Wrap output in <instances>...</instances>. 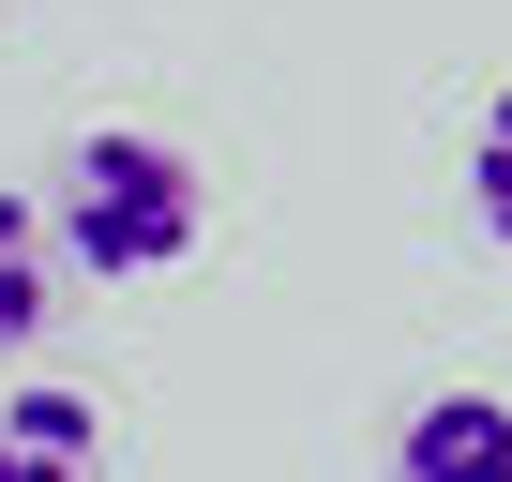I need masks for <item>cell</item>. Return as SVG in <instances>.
<instances>
[{"instance_id":"6da1fadb","label":"cell","mask_w":512,"mask_h":482,"mask_svg":"<svg viewBox=\"0 0 512 482\" xmlns=\"http://www.w3.org/2000/svg\"><path fill=\"white\" fill-rule=\"evenodd\" d=\"M196 226H211L196 151L151 136V121H91V136L46 166V241H61V272H91V287H151V272H181Z\"/></svg>"},{"instance_id":"7a4b0ae2","label":"cell","mask_w":512,"mask_h":482,"mask_svg":"<svg viewBox=\"0 0 512 482\" xmlns=\"http://www.w3.org/2000/svg\"><path fill=\"white\" fill-rule=\"evenodd\" d=\"M392 482H512V392H422L392 422Z\"/></svg>"},{"instance_id":"3957f363","label":"cell","mask_w":512,"mask_h":482,"mask_svg":"<svg viewBox=\"0 0 512 482\" xmlns=\"http://www.w3.org/2000/svg\"><path fill=\"white\" fill-rule=\"evenodd\" d=\"M106 467V407L91 392H16L0 407V482H91Z\"/></svg>"},{"instance_id":"277c9868","label":"cell","mask_w":512,"mask_h":482,"mask_svg":"<svg viewBox=\"0 0 512 482\" xmlns=\"http://www.w3.org/2000/svg\"><path fill=\"white\" fill-rule=\"evenodd\" d=\"M46 317H61V241H46L31 196H0V362H31Z\"/></svg>"},{"instance_id":"5b68a950","label":"cell","mask_w":512,"mask_h":482,"mask_svg":"<svg viewBox=\"0 0 512 482\" xmlns=\"http://www.w3.org/2000/svg\"><path fill=\"white\" fill-rule=\"evenodd\" d=\"M467 226L482 241H512V76L482 91V121H467Z\"/></svg>"}]
</instances>
